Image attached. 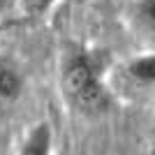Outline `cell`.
Instances as JSON below:
<instances>
[{"label":"cell","mask_w":155,"mask_h":155,"mask_svg":"<svg viewBox=\"0 0 155 155\" xmlns=\"http://www.w3.org/2000/svg\"><path fill=\"white\" fill-rule=\"evenodd\" d=\"M74 2H86V0H74Z\"/></svg>","instance_id":"ba28073f"},{"label":"cell","mask_w":155,"mask_h":155,"mask_svg":"<svg viewBox=\"0 0 155 155\" xmlns=\"http://www.w3.org/2000/svg\"><path fill=\"white\" fill-rule=\"evenodd\" d=\"M63 88L72 107L84 114H102L109 109V93L104 88L95 60L88 53H74L65 63Z\"/></svg>","instance_id":"6da1fadb"},{"label":"cell","mask_w":155,"mask_h":155,"mask_svg":"<svg viewBox=\"0 0 155 155\" xmlns=\"http://www.w3.org/2000/svg\"><path fill=\"white\" fill-rule=\"evenodd\" d=\"M51 146H53V134L49 123H37L26 134L16 155H51Z\"/></svg>","instance_id":"7a4b0ae2"},{"label":"cell","mask_w":155,"mask_h":155,"mask_svg":"<svg viewBox=\"0 0 155 155\" xmlns=\"http://www.w3.org/2000/svg\"><path fill=\"white\" fill-rule=\"evenodd\" d=\"M137 12H139V19L155 30V0H141L137 5Z\"/></svg>","instance_id":"5b68a950"},{"label":"cell","mask_w":155,"mask_h":155,"mask_svg":"<svg viewBox=\"0 0 155 155\" xmlns=\"http://www.w3.org/2000/svg\"><path fill=\"white\" fill-rule=\"evenodd\" d=\"M150 155H155V148H153V153H150Z\"/></svg>","instance_id":"9c48e42d"},{"label":"cell","mask_w":155,"mask_h":155,"mask_svg":"<svg viewBox=\"0 0 155 155\" xmlns=\"http://www.w3.org/2000/svg\"><path fill=\"white\" fill-rule=\"evenodd\" d=\"M56 0H23V7H26V12L30 16H39V14H44L49 7L53 5Z\"/></svg>","instance_id":"8992f818"},{"label":"cell","mask_w":155,"mask_h":155,"mask_svg":"<svg viewBox=\"0 0 155 155\" xmlns=\"http://www.w3.org/2000/svg\"><path fill=\"white\" fill-rule=\"evenodd\" d=\"M23 81L12 65L0 63V104H9L21 95Z\"/></svg>","instance_id":"3957f363"},{"label":"cell","mask_w":155,"mask_h":155,"mask_svg":"<svg viewBox=\"0 0 155 155\" xmlns=\"http://www.w3.org/2000/svg\"><path fill=\"white\" fill-rule=\"evenodd\" d=\"M130 77L139 84H155V56H141L127 65Z\"/></svg>","instance_id":"277c9868"},{"label":"cell","mask_w":155,"mask_h":155,"mask_svg":"<svg viewBox=\"0 0 155 155\" xmlns=\"http://www.w3.org/2000/svg\"><path fill=\"white\" fill-rule=\"evenodd\" d=\"M9 5H12V0H0V12H2V9H7Z\"/></svg>","instance_id":"52a82bcc"}]
</instances>
